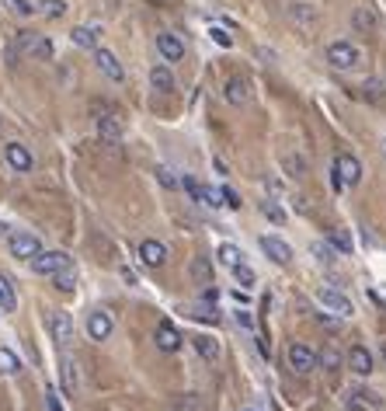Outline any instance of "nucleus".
<instances>
[{
    "instance_id": "1",
    "label": "nucleus",
    "mask_w": 386,
    "mask_h": 411,
    "mask_svg": "<svg viewBox=\"0 0 386 411\" xmlns=\"http://www.w3.org/2000/svg\"><path fill=\"white\" fill-rule=\"evenodd\" d=\"M362 181V164H358V157H351V153H337V160H334V174H330V185L334 188H355Z\"/></svg>"
},
{
    "instance_id": "2",
    "label": "nucleus",
    "mask_w": 386,
    "mask_h": 411,
    "mask_svg": "<svg viewBox=\"0 0 386 411\" xmlns=\"http://www.w3.org/2000/svg\"><path fill=\"white\" fill-rule=\"evenodd\" d=\"M63 269H74V258L67 251H39L32 258V272H39V276H56Z\"/></svg>"
},
{
    "instance_id": "3",
    "label": "nucleus",
    "mask_w": 386,
    "mask_h": 411,
    "mask_svg": "<svg viewBox=\"0 0 386 411\" xmlns=\"http://www.w3.org/2000/svg\"><path fill=\"white\" fill-rule=\"evenodd\" d=\"M358 60H362V53L351 42H330L327 46V63L337 70H351V67H358Z\"/></svg>"
},
{
    "instance_id": "4",
    "label": "nucleus",
    "mask_w": 386,
    "mask_h": 411,
    "mask_svg": "<svg viewBox=\"0 0 386 411\" xmlns=\"http://www.w3.org/2000/svg\"><path fill=\"white\" fill-rule=\"evenodd\" d=\"M8 248H11V255H15V258H22V262H32V258L42 251L39 237H35V234H25V230L11 234V237H8Z\"/></svg>"
},
{
    "instance_id": "5",
    "label": "nucleus",
    "mask_w": 386,
    "mask_h": 411,
    "mask_svg": "<svg viewBox=\"0 0 386 411\" xmlns=\"http://www.w3.org/2000/svg\"><path fill=\"white\" fill-rule=\"evenodd\" d=\"M317 300H320L324 310H330V314H337V317H351V314H355L351 300H348L341 290H327V286H324V290L317 293Z\"/></svg>"
},
{
    "instance_id": "6",
    "label": "nucleus",
    "mask_w": 386,
    "mask_h": 411,
    "mask_svg": "<svg viewBox=\"0 0 386 411\" xmlns=\"http://www.w3.org/2000/svg\"><path fill=\"white\" fill-rule=\"evenodd\" d=\"M112 331H115V321H112L108 310H94V314L87 317V335H91V342H108Z\"/></svg>"
},
{
    "instance_id": "7",
    "label": "nucleus",
    "mask_w": 386,
    "mask_h": 411,
    "mask_svg": "<svg viewBox=\"0 0 386 411\" xmlns=\"http://www.w3.org/2000/svg\"><path fill=\"white\" fill-rule=\"evenodd\" d=\"M49 328H53V338H56L60 349H67V345L74 342V321H70L67 310H53V314H49Z\"/></svg>"
},
{
    "instance_id": "8",
    "label": "nucleus",
    "mask_w": 386,
    "mask_h": 411,
    "mask_svg": "<svg viewBox=\"0 0 386 411\" xmlns=\"http://www.w3.org/2000/svg\"><path fill=\"white\" fill-rule=\"evenodd\" d=\"M4 160L11 164V171H18V174H28L32 171V150L28 146H22V143H8L4 146Z\"/></svg>"
},
{
    "instance_id": "9",
    "label": "nucleus",
    "mask_w": 386,
    "mask_h": 411,
    "mask_svg": "<svg viewBox=\"0 0 386 411\" xmlns=\"http://www.w3.org/2000/svg\"><path fill=\"white\" fill-rule=\"evenodd\" d=\"M289 366H292L296 373H310V369H317V352L306 349L303 342H292V345H289Z\"/></svg>"
},
{
    "instance_id": "10",
    "label": "nucleus",
    "mask_w": 386,
    "mask_h": 411,
    "mask_svg": "<svg viewBox=\"0 0 386 411\" xmlns=\"http://www.w3.org/2000/svg\"><path fill=\"white\" fill-rule=\"evenodd\" d=\"M94 63H98V70H101L108 81H115V84L126 81V70H122V63L115 60V53H108V49L98 46V49H94Z\"/></svg>"
},
{
    "instance_id": "11",
    "label": "nucleus",
    "mask_w": 386,
    "mask_h": 411,
    "mask_svg": "<svg viewBox=\"0 0 386 411\" xmlns=\"http://www.w3.org/2000/svg\"><path fill=\"white\" fill-rule=\"evenodd\" d=\"M157 49H160V56H164L167 63H178V60L185 56V42H181L174 32H160V35H157Z\"/></svg>"
},
{
    "instance_id": "12",
    "label": "nucleus",
    "mask_w": 386,
    "mask_h": 411,
    "mask_svg": "<svg viewBox=\"0 0 386 411\" xmlns=\"http://www.w3.org/2000/svg\"><path fill=\"white\" fill-rule=\"evenodd\" d=\"M261 251L275 262V265H289L292 262V248L282 237H261Z\"/></svg>"
},
{
    "instance_id": "13",
    "label": "nucleus",
    "mask_w": 386,
    "mask_h": 411,
    "mask_svg": "<svg viewBox=\"0 0 386 411\" xmlns=\"http://www.w3.org/2000/svg\"><path fill=\"white\" fill-rule=\"evenodd\" d=\"M289 22L310 35V32L317 28V8H310V4H292V8H289Z\"/></svg>"
},
{
    "instance_id": "14",
    "label": "nucleus",
    "mask_w": 386,
    "mask_h": 411,
    "mask_svg": "<svg viewBox=\"0 0 386 411\" xmlns=\"http://www.w3.org/2000/svg\"><path fill=\"white\" fill-rule=\"evenodd\" d=\"M140 258H143V265H150V269H160L164 262H167V244H160V241H143L140 244Z\"/></svg>"
},
{
    "instance_id": "15",
    "label": "nucleus",
    "mask_w": 386,
    "mask_h": 411,
    "mask_svg": "<svg viewBox=\"0 0 386 411\" xmlns=\"http://www.w3.org/2000/svg\"><path fill=\"white\" fill-rule=\"evenodd\" d=\"M153 342H157V349H160V352H178V349H181V335H178V328H174V324H167V321H160V324H157Z\"/></svg>"
},
{
    "instance_id": "16",
    "label": "nucleus",
    "mask_w": 386,
    "mask_h": 411,
    "mask_svg": "<svg viewBox=\"0 0 386 411\" xmlns=\"http://www.w3.org/2000/svg\"><path fill=\"white\" fill-rule=\"evenodd\" d=\"M348 366H351V373L369 376V373H372V352H369L365 345H355V349L348 352Z\"/></svg>"
},
{
    "instance_id": "17",
    "label": "nucleus",
    "mask_w": 386,
    "mask_h": 411,
    "mask_svg": "<svg viewBox=\"0 0 386 411\" xmlns=\"http://www.w3.org/2000/svg\"><path fill=\"white\" fill-rule=\"evenodd\" d=\"M344 408H348V411H376V408H379V401H376V394H365V390H348V394H344Z\"/></svg>"
},
{
    "instance_id": "18",
    "label": "nucleus",
    "mask_w": 386,
    "mask_h": 411,
    "mask_svg": "<svg viewBox=\"0 0 386 411\" xmlns=\"http://www.w3.org/2000/svg\"><path fill=\"white\" fill-rule=\"evenodd\" d=\"M351 28H355V32H362V35L376 32V28H379L376 11H372V8H355V15H351Z\"/></svg>"
},
{
    "instance_id": "19",
    "label": "nucleus",
    "mask_w": 386,
    "mask_h": 411,
    "mask_svg": "<svg viewBox=\"0 0 386 411\" xmlns=\"http://www.w3.org/2000/svg\"><path fill=\"white\" fill-rule=\"evenodd\" d=\"M150 84H153V91H160V94H171L174 91V74H171V67H153L150 70Z\"/></svg>"
},
{
    "instance_id": "20",
    "label": "nucleus",
    "mask_w": 386,
    "mask_h": 411,
    "mask_svg": "<svg viewBox=\"0 0 386 411\" xmlns=\"http://www.w3.org/2000/svg\"><path fill=\"white\" fill-rule=\"evenodd\" d=\"M98 136H101L105 143H119V140H122V122H119L115 115H101V119H98Z\"/></svg>"
},
{
    "instance_id": "21",
    "label": "nucleus",
    "mask_w": 386,
    "mask_h": 411,
    "mask_svg": "<svg viewBox=\"0 0 386 411\" xmlns=\"http://www.w3.org/2000/svg\"><path fill=\"white\" fill-rule=\"evenodd\" d=\"M188 276L195 279V286H209V283H212V262H209V258H192Z\"/></svg>"
},
{
    "instance_id": "22",
    "label": "nucleus",
    "mask_w": 386,
    "mask_h": 411,
    "mask_svg": "<svg viewBox=\"0 0 386 411\" xmlns=\"http://www.w3.org/2000/svg\"><path fill=\"white\" fill-rule=\"evenodd\" d=\"M192 345H195V352H199L205 362H216V359H219V342H216V338H209V335H195Z\"/></svg>"
},
{
    "instance_id": "23",
    "label": "nucleus",
    "mask_w": 386,
    "mask_h": 411,
    "mask_svg": "<svg viewBox=\"0 0 386 411\" xmlns=\"http://www.w3.org/2000/svg\"><path fill=\"white\" fill-rule=\"evenodd\" d=\"M282 167H285L289 178H306V174H310V164H306L303 153H285V157H282Z\"/></svg>"
},
{
    "instance_id": "24",
    "label": "nucleus",
    "mask_w": 386,
    "mask_h": 411,
    "mask_svg": "<svg viewBox=\"0 0 386 411\" xmlns=\"http://www.w3.org/2000/svg\"><path fill=\"white\" fill-rule=\"evenodd\" d=\"M74 46H81V49H98V28H91V25H81V28H74Z\"/></svg>"
},
{
    "instance_id": "25",
    "label": "nucleus",
    "mask_w": 386,
    "mask_h": 411,
    "mask_svg": "<svg viewBox=\"0 0 386 411\" xmlns=\"http://www.w3.org/2000/svg\"><path fill=\"white\" fill-rule=\"evenodd\" d=\"M247 98H251V91H247V81L233 77V81L226 84V101H230V105H244Z\"/></svg>"
},
{
    "instance_id": "26",
    "label": "nucleus",
    "mask_w": 386,
    "mask_h": 411,
    "mask_svg": "<svg viewBox=\"0 0 386 411\" xmlns=\"http://www.w3.org/2000/svg\"><path fill=\"white\" fill-rule=\"evenodd\" d=\"M0 307H4V310H15L18 307V293H15V283L4 276V272H0Z\"/></svg>"
},
{
    "instance_id": "27",
    "label": "nucleus",
    "mask_w": 386,
    "mask_h": 411,
    "mask_svg": "<svg viewBox=\"0 0 386 411\" xmlns=\"http://www.w3.org/2000/svg\"><path fill=\"white\" fill-rule=\"evenodd\" d=\"M317 366H320V369H330V373H334V369H341V352H337L334 345L320 349V352H317Z\"/></svg>"
},
{
    "instance_id": "28",
    "label": "nucleus",
    "mask_w": 386,
    "mask_h": 411,
    "mask_svg": "<svg viewBox=\"0 0 386 411\" xmlns=\"http://www.w3.org/2000/svg\"><path fill=\"white\" fill-rule=\"evenodd\" d=\"M15 373H22V359L11 349H0V376H15Z\"/></svg>"
},
{
    "instance_id": "29",
    "label": "nucleus",
    "mask_w": 386,
    "mask_h": 411,
    "mask_svg": "<svg viewBox=\"0 0 386 411\" xmlns=\"http://www.w3.org/2000/svg\"><path fill=\"white\" fill-rule=\"evenodd\" d=\"M53 283H56L60 293H74V290H77V272H74V269H63V272L53 276Z\"/></svg>"
},
{
    "instance_id": "30",
    "label": "nucleus",
    "mask_w": 386,
    "mask_h": 411,
    "mask_svg": "<svg viewBox=\"0 0 386 411\" xmlns=\"http://www.w3.org/2000/svg\"><path fill=\"white\" fill-rule=\"evenodd\" d=\"M35 11H42L46 18H63L67 15V0H42V4H35Z\"/></svg>"
},
{
    "instance_id": "31",
    "label": "nucleus",
    "mask_w": 386,
    "mask_h": 411,
    "mask_svg": "<svg viewBox=\"0 0 386 411\" xmlns=\"http://www.w3.org/2000/svg\"><path fill=\"white\" fill-rule=\"evenodd\" d=\"M32 56H39V60H49L53 56V42L46 39V35H35V42H32V49H28Z\"/></svg>"
},
{
    "instance_id": "32",
    "label": "nucleus",
    "mask_w": 386,
    "mask_h": 411,
    "mask_svg": "<svg viewBox=\"0 0 386 411\" xmlns=\"http://www.w3.org/2000/svg\"><path fill=\"white\" fill-rule=\"evenodd\" d=\"M192 317H195V321H205V324H216V321H219V310H216V303H212V307H202V303H199V307H192Z\"/></svg>"
},
{
    "instance_id": "33",
    "label": "nucleus",
    "mask_w": 386,
    "mask_h": 411,
    "mask_svg": "<svg viewBox=\"0 0 386 411\" xmlns=\"http://www.w3.org/2000/svg\"><path fill=\"white\" fill-rule=\"evenodd\" d=\"M261 217H268V220H271V224H278V227L285 224V213L278 210V202H261Z\"/></svg>"
},
{
    "instance_id": "34",
    "label": "nucleus",
    "mask_w": 386,
    "mask_h": 411,
    "mask_svg": "<svg viewBox=\"0 0 386 411\" xmlns=\"http://www.w3.org/2000/svg\"><path fill=\"white\" fill-rule=\"evenodd\" d=\"M216 255H219V262H223V265H230V269H233V265L244 258V255H240L233 244H219V251H216Z\"/></svg>"
},
{
    "instance_id": "35",
    "label": "nucleus",
    "mask_w": 386,
    "mask_h": 411,
    "mask_svg": "<svg viewBox=\"0 0 386 411\" xmlns=\"http://www.w3.org/2000/svg\"><path fill=\"white\" fill-rule=\"evenodd\" d=\"M233 279H237L240 286H254V269L244 265V262H237V265H233Z\"/></svg>"
},
{
    "instance_id": "36",
    "label": "nucleus",
    "mask_w": 386,
    "mask_h": 411,
    "mask_svg": "<svg viewBox=\"0 0 386 411\" xmlns=\"http://www.w3.org/2000/svg\"><path fill=\"white\" fill-rule=\"evenodd\" d=\"M60 369H63V387H67V390H74V387H77V366H74L70 359H63V362H60Z\"/></svg>"
},
{
    "instance_id": "37",
    "label": "nucleus",
    "mask_w": 386,
    "mask_h": 411,
    "mask_svg": "<svg viewBox=\"0 0 386 411\" xmlns=\"http://www.w3.org/2000/svg\"><path fill=\"white\" fill-rule=\"evenodd\" d=\"M157 178H160V185H164V188H181V181L174 178V171H171V167H164V164L157 167Z\"/></svg>"
},
{
    "instance_id": "38",
    "label": "nucleus",
    "mask_w": 386,
    "mask_h": 411,
    "mask_svg": "<svg viewBox=\"0 0 386 411\" xmlns=\"http://www.w3.org/2000/svg\"><path fill=\"white\" fill-rule=\"evenodd\" d=\"M178 411H202L199 394H185V397H178Z\"/></svg>"
},
{
    "instance_id": "39",
    "label": "nucleus",
    "mask_w": 386,
    "mask_h": 411,
    "mask_svg": "<svg viewBox=\"0 0 386 411\" xmlns=\"http://www.w3.org/2000/svg\"><path fill=\"white\" fill-rule=\"evenodd\" d=\"M330 244H334L337 251H344V255L351 251V237H348V234H341V230H330Z\"/></svg>"
},
{
    "instance_id": "40",
    "label": "nucleus",
    "mask_w": 386,
    "mask_h": 411,
    "mask_svg": "<svg viewBox=\"0 0 386 411\" xmlns=\"http://www.w3.org/2000/svg\"><path fill=\"white\" fill-rule=\"evenodd\" d=\"M219 199H223V206H233V210H240V195H237L230 185H223V188H219Z\"/></svg>"
},
{
    "instance_id": "41",
    "label": "nucleus",
    "mask_w": 386,
    "mask_h": 411,
    "mask_svg": "<svg viewBox=\"0 0 386 411\" xmlns=\"http://www.w3.org/2000/svg\"><path fill=\"white\" fill-rule=\"evenodd\" d=\"M32 42H35V32H18V56H28Z\"/></svg>"
},
{
    "instance_id": "42",
    "label": "nucleus",
    "mask_w": 386,
    "mask_h": 411,
    "mask_svg": "<svg viewBox=\"0 0 386 411\" xmlns=\"http://www.w3.org/2000/svg\"><path fill=\"white\" fill-rule=\"evenodd\" d=\"M310 251H313L320 262H334V248H330V244H320V241H317V244H310Z\"/></svg>"
},
{
    "instance_id": "43",
    "label": "nucleus",
    "mask_w": 386,
    "mask_h": 411,
    "mask_svg": "<svg viewBox=\"0 0 386 411\" xmlns=\"http://www.w3.org/2000/svg\"><path fill=\"white\" fill-rule=\"evenodd\" d=\"M8 4H11V8H15V15H22V18H28V15L35 11V8L28 4V0H8Z\"/></svg>"
},
{
    "instance_id": "44",
    "label": "nucleus",
    "mask_w": 386,
    "mask_h": 411,
    "mask_svg": "<svg viewBox=\"0 0 386 411\" xmlns=\"http://www.w3.org/2000/svg\"><path fill=\"white\" fill-rule=\"evenodd\" d=\"M46 408H49V411H63V404H60V394H56L53 387H46Z\"/></svg>"
},
{
    "instance_id": "45",
    "label": "nucleus",
    "mask_w": 386,
    "mask_h": 411,
    "mask_svg": "<svg viewBox=\"0 0 386 411\" xmlns=\"http://www.w3.org/2000/svg\"><path fill=\"white\" fill-rule=\"evenodd\" d=\"M212 39L223 46V49H230L233 46V39H230V32H223V28H212Z\"/></svg>"
},
{
    "instance_id": "46",
    "label": "nucleus",
    "mask_w": 386,
    "mask_h": 411,
    "mask_svg": "<svg viewBox=\"0 0 386 411\" xmlns=\"http://www.w3.org/2000/svg\"><path fill=\"white\" fill-rule=\"evenodd\" d=\"M233 321H237V328H244V331L254 328V317H251V314H233Z\"/></svg>"
},
{
    "instance_id": "47",
    "label": "nucleus",
    "mask_w": 386,
    "mask_h": 411,
    "mask_svg": "<svg viewBox=\"0 0 386 411\" xmlns=\"http://www.w3.org/2000/svg\"><path fill=\"white\" fill-rule=\"evenodd\" d=\"M365 94H369V98H379L383 91H379V84H376V81H369V84H365Z\"/></svg>"
},
{
    "instance_id": "48",
    "label": "nucleus",
    "mask_w": 386,
    "mask_h": 411,
    "mask_svg": "<svg viewBox=\"0 0 386 411\" xmlns=\"http://www.w3.org/2000/svg\"><path fill=\"white\" fill-rule=\"evenodd\" d=\"M254 342H258V352H261V355H265V359H268V355H271V345H268V342H265V338H254Z\"/></svg>"
},
{
    "instance_id": "49",
    "label": "nucleus",
    "mask_w": 386,
    "mask_h": 411,
    "mask_svg": "<svg viewBox=\"0 0 386 411\" xmlns=\"http://www.w3.org/2000/svg\"><path fill=\"white\" fill-rule=\"evenodd\" d=\"M122 279H126L129 286H136V283H140V279H136V272H129V269H122Z\"/></svg>"
},
{
    "instance_id": "50",
    "label": "nucleus",
    "mask_w": 386,
    "mask_h": 411,
    "mask_svg": "<svg viewBox=\"0 0 386 411\" xmlns=\"http://www.w3.org/2000/svg\"><path fill=\"white\" fill-rule=\"evenodd\" d=\"M0 234H8V227H4V224H0Z\"/></svg>"
},
{
    "instance_id": "51",
    "label": "nucleus",
    "mask_w": 386,
    "mask_h": 411,
    "mask_svg": "<svg viewBox=\"0 0 386 411\" xmlns=\"http://www.w3.org/2000/svg\"><path fill=\"white\" fill-rule=\"evenodd\" d=\"M383 362H386V345H383Z\"/></svg>"
}]
</instances>
